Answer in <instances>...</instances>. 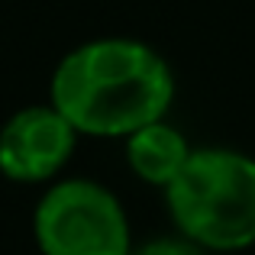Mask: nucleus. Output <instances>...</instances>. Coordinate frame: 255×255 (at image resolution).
I'll use <instances>...</instances> for the list:
<instances>
[{
	"instance_id": "obj_1",
	"label": "nucleus",
	"mask_w": 255,
	"mask_h": 255,
	"mask_svg": "<svg viewBox=\"0 0 255 255\" xmlns=\"http://www.w3.org/2000/svg\"><path fill=\"white\" fill-rule=\"evenodd\" d=\"M174 94L158 52L132 39L75 49L52 78V107L87 136H129L165 117Z\"/></svg>"
},
{
	"instance_id": "obj_2",
	"label": "nucleus",
	"mask_w": 255,
	"mask_h": 255,
	"mask_svg": "<svg viewBox=\"0 0 255 255\" xmlns=\"http://www.w3.org/2000/svg\"><path fill=\"white\" fill-rule=\"evenodd\" d=\"M168 210L191 243L233 252L255 243V162L233 149H191L165 187Z\"/></svg>"
},
{
	"instance_id": "obj_3",
	"label": "nucleus",
	"mask_w": 255,
	"mask_h": 255,
	"mask_svg": "<svg viewBox=\"0 0 255 255\" xmlns=\"http://www.w3.org/2000/svg\"><path fill=\"white\" fill-rule=\"evenodd\" d=\"M36 239L45 255H129L123 207L94 181H62L45 194Z\"/></svg>"
},
{
	"instance_id": "obj_4",
	"label": "nucleus",
	"mask_w": 255,
	"mask_h": 255,
	"mask_svg": "<svg viewBox=\"0 0 255 255\" xmlns=\"http://www.w3.org/2000/svg\"><path fill=\"white\" fill-rule=\"evenodd\" d=\"M78 129L55 107L19 110L0 129V171L13 181L52 178L75 149Z\"/></svg>"
},
{
	"instance_id": "obj_5",
	"label": "nucleus",
	"mask_w": 255,
	"mask_h": 255,
	"mask_svg": "<svg viewBox=\"0 0 255 255\" xmlns=\"http://www.w3.org/2000/svg\"><path fill=\"white\" fill-rule=\"evenodd\" d=\"M126 139H129L126 142V158H129L132 171L142 181L158 184V187H168L174 181V174L184 168L187 155H191L187 139L174 126L162 123V120L129 132Z\"/></svg>"
},
{
	"instance_id": "obj_6",
	"label": "nucleus",
	"mask_w": 255,
	"mask_h": 255,
	"mask_svg": "<svg viewBox=\"0 0 255 255\" xmlns=\"http://www.w3.org/2000/svg\"><path fill=\"white\" fill-rule=\"evenodd\" d=\"M129 255H200L191 243H174V239H162V243H149L142 249L129 252Z\"/></svg>"
}]
</instances>
